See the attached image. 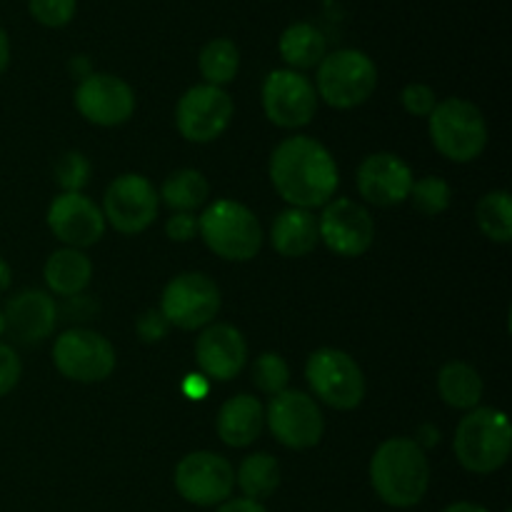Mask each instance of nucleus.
I'll return each mask as SVG.
<instances>
[{
	"mask_svg": "<svg viewBox=\"0 0 512 512\" xmlns=\"http://www.w3.org/2000/svg\"><path fill=\"white\" fill-rule=\"evenodd\" d=\"M270 183L290 208L315 210L333 200L340 170L330 150L308 135H293L270 155Z\"/></svg>",
	"mask_w": 512,
	"mask_h": 512,
	"instance_id": "1",
	"label": "nucleus"
},
{
	"mask_svg": "<svg viewBox=\"0 0 512 512\" xmlns=\"http://www.w3.org/2000/svg\"><path fill=\"white\" fill-rule=\"evenodd\" d=\"M370 485L390 508H415L430 488L428 455L413 438L385 440L370 458Z\"/></svg>",
	"mask_w": 512,
	"mask_h": 512,
	"instance_id": "2",
	"label": "nucleus"
},
{
	"mask_svg": "<svg viewBox=\"0 0 512 512\" xmlns=\"http://www.w3.org/2000/svg\"><path fill=\"white\" fill-rule=\"evenodd\" d=\"M458 463L468 473L490 475L503 468L512 450L510 420L498 408H473L458 423L453 438Z\"/></svg>",
	"mask_w": 512,
	"mask_h": 512,
	"instance_id": "3",
	"label": "nucleus"
},
{
	"mask_svg": "<svg viewBox=\"0 0 512 512\" xmlns=\"http://www.w3.org/2000/svg\"><path fill=\"white\" fill-rule=\"evenodd\" d=\"M198 233L208 250L230 263H248L263 248V225L248 205L238 200H215L198 218Z\"/></svg>",
	"mask_w": 512,
	"mask_h": 512,
	"instance_id": "4",
	"label": "nucleus"
},
{
	"mask_svg": "<svg viewBox=\"0 0 512 512\" xmlns=\"http://www.w3.org/2000/svg\"><path fill=\"white\" fill-rule=\"evenodd\" d=\"M430 143L450 163H473L488 145L483 110L465 98L440 100L428 115Z\"/></svg>",
	"mask_w": 512,
	"mask_h": 512,
	"instance_id": "5",
	"label": "nucleus"
},
{
	"mask_svg": "<svg viewBox=\"0 0 512 512\" xmlns=\"http://www.w3.org/2000/svg\"><path fill=\"white\" fill-rule=\"evenodd\" d=\"M375 88H378V68L363 50L340 48L320 60L315 93L330 108H358L373 98Z\"/></svg>",
	"mask_w": 512,
	"mask_h": 512,
	"instance_id": "6",
	"label": "nucleus"
},
{
	"mask_svg": "<svg viewBox=\"0 0 512 512\" xmlns=\"http://www.w3.org/2000/svg\"><path fill=\"white\" fill-rule=\"evenodd\" d=\"M305 380L320 403L333 410H355L365 398V375L348 353L320 348L305 363Z\"/></svg>",
	"mask_w": 512,
	"mask_h": 512,
	"instance_id": "7",
	"label": "nucleus"
},
{
	"mask_svg": "<svg viewBox=\"0 0 512 512\" xmlns=\"http://www.w3.org/2000/svg\"><path fill=\"white\" fill-rule=\"evenodd\" d=\"M175 490L180 498L198 508H218L233 498L235 470L228 458L213 450L188 453L173 473Z\"/></svg>",
	"mask_w": 512,
	"mask_h": 512,
	"instance_id": "8",
	"label": "nucleus"
},
{
	"mask_svg": "<svg viewBox=\"0 0 512 512\" xmlns=\"http://www.w3.org/2000/svg\"><path fill=\"white\" fill-rule=\"evenodd\" d=\"M265 425L280 445L290 450H308L323 440L325 418L318 400L303 390H283L270 398Z\"/></svg>",
	"mask_w": 512,
	"mask_h": 512,
	"instance_id": "9",
	"label": "nucleus"
},
{
	"mask_svg": "<svg viewBox=\"0 0 512 512\" xmlns=\"http://www.w3.org/2000/svg\"><path fill=\"white\" fill-rule=\"evenodd\" d=\"M53 363L73 383H103L115 370V348L95 330L70 328L55 340Z\"/></svg>",
	"mask_w": 512,
	"mask_h": 512,
	"instance_id": "10",
	"label": "nucleus"
},
{
	"mask_svg": "<svg viewBox=\"0 0 512 512\" xmlns=\"http://www.w3.org/2000/svg\"><path fill=\"white\" fill-rule=\"evenodd\" d=\"M235 105L228 90L200 83L185 90L175 105V128L190 143H213L228 130Z\"/></svg>",
	"mask_w": 512,
	"mask_h": 512,
	"instance_id": "11",
	"label": "nucleus"
},
{
	"mask_svg": "<svg viewBox=\"0 0 512 512\" xmlns=\"http://www.w3.org/2000/svg\"><path fill=\"white\" fill-rule=\"evenodd\" d=\"M220 288L203 273H183L170 280L160 298V313L170 328L200 330L208 328L220 313Z\"/></svg>",
	"mask_w": 512,
	"mask_h": 512,
	"instance_id": "12",
	"label": "nucleus"
},
{
	"mask_svg": "<svg viewBox=\"0 0 512 512\" xmlns=\"http://www.w3.org/2000/svg\"><path fill=\"white\" fill-rule=\"evenodd\" d=\"M160 195L140 173H125L108 185L103 198V218L123 235H138L158 218Z\"/></svg>",
	"mask_w": 512,
	"mask_h": 512,
	"instance_id": "13",
	"label": "nucleus"
},
{
	"mask_svg": "<svg viewBox=\"0 0 512 512\" xmlns=\"http://www.w3.org/2000/svg\"><path fill=\"white\" fill-rule=\"evenodd\" d=\"M265 118L285 130L305 128L318 113V93L315 85L303 73L290 68L273 70L263 83Z\"/></svg>",
	"mask_w": 512,
	"mask_h": 512,
	"instance_id": "14",
	"label": "nucleus"
},
{
	"mask_svg": "<svg viewBox=\"0 0 512 512\" xmlns=\"http://www.w3.org/2000/svg\"><path fill=\"white\" fill-rule=\"evenodd\" d=\"M320 243L340 258H360L375 240V223L368 208L350 198L330 200L318 218Z\"/></svg>",
	"mask_w": 512,
	"mask_h": 512,
	"instance_id": "15",
	"label": "nucleus"
},
{
	"mask_svg": "<svg viewBox=\"0 0 512 512\" xmlns=\"http://www.w3.org/2000/svg\"><path fill=\"white\" fill-rule=\"evenodd\" d=\"M75 108L88 123L118 128L133 118L135 93L118 75L90 73L75 88Z\"/></svg>",
	"mask_w": 512,
	"mask_h": 512,
	"instance_id": "16",
	"label": "nucleus"
},
{
	"mask_svg": "<svg viewBox=\"0 0 512 512\" xmlns=\"http://www.w3.org/2000/svg\"><path fill=\"white\" fill-rule=\"evenodd\" d=\"M48 228L65 248L85 250L105 235L103 210L83 193H60L48 208Z\"/></svg>",
	"mask_w": 512,
	"mask_h": 512,
	"instance_id": "17",
	"label": "nucleus"
},
{
	"mask_svg": "<svg viewBox=\"0 0 512 512\" xmlns=\"http://www.w3.org/2000/svg\"><path fill=\"white\" fill-rule=\"evenodd\" d=\"M195 363L210 383H228L248 365V343L235 325L210 323L195 340Z\"/></svg>",
	"mask_w": 512,
	"mask_h": 512,
	"instance_id": "18",
	"label": "nucleus"
},
{
	"mask_svg": "<svg viewBox=\"0 0 512 512\" xmlns=\"http://www.w3.org/2000/svg\"><path fill=\"white\" fill-rule=\"evenodd\" d=\"M413 188V170L395 153H373L358 168V193L365 203L393 208L405 203Z\"/></svg>",
	"mask_w": 512,
	"mask_h": 512,
	"instance_id": "19",
	"label": "nucleus"
},
{
	"mask_svg": "<svg viewBox=\"0 0 512 512\" xmlns=\"http://www.w3.org/2000/svg\"><path fill=\"white\" fill-rule=\"evenodd\" d=\"M5 333L18 343H43L58 325V305L43 290H23L3 310Z\"/></svg>",
	"mask_w": 512,
	"mask_h": 512,
	"instance_id": "20",
	"label": "nucleus"
},
{
	"mask_svg": "<svg viewBox=\"0 0 512 512\" xmlns=\"http://www.w3.org/2000/svg\"><path fill=\"white\" fill-rule=\"evenodd\" d=\"M265 428V408L253 395H235L215 418V433L228 448H248Z\"/></svg>",
	"mask_w": 512,
	"mask_h": 512,
	"instance_id": "21",
	"label": "nucleus"
},
{
	"mask_svg": "<svg viewBox=\"0 0 512 512\" xmlns=\"http://www.w3.org/2000/svg\"><path fill=\"white\" fill-rule=\"evenodd\" d=\"M270 243L275 253L283 258H305L313 253L320 243L318 218L313 210L288 208L278 213L270 228Z\"/></svg>",
	"mask_w": 512,
	"mask_h": 512,
	"instance_id": "22",
	"label": "nucleus"
},
{
	"mask_svg": "<svg viewBox=\"0 0 512 512\" xmlns=\"http://www.w3.org/2000/svg\"><path fill=\"white\" fill-rule=\"evenodd\" d=\"M43 278L53 295L75 298V295H83V290L93 280V263L83 250L60 248L45 260Z\"/></svg>",
	"mask_w": 512,
	"mask_h": 512,
	"instance_id": "23",
	"label": "nucleus"
},
{
	"mask_svg": "<svg viewBox=\"0 0 512 512\" xmlns=\"http://www.w3.org/2000/svg\"><path fill=\"white\" fill-rule=\"evenodd\" d=\"M278 50L283 63L288 65L295 73H303V70L318 68L320 60L328 55V40H325L323 30L315 28L313 23H290L283 30L278 40Z\"/></svg>",
	"mask_w": 512,
	"mask_h": 512,
	"instance_id": "24",
	"label": "nucleus"
},
{
	"mask_svg": "<svg viewBox=\"0 0 512 512\" xmlns=\"http://www.w3.org/2000/svg\"><path fill=\"white\" fill-rule=\"evenodd\" d=\"M438 393L455 410H473L483 400V378L463 360H450L438 373Z\"/></svg>",
	"mask_w": 512,
	"mask_h": 512,
	"instance_id": "25",
	"label": "nucleus"
},
{
	"mask_svg": "<svg viewBox=\"0 0 512 512\" xmlns=\"http://www.w3.org/2000/svg\"><path fill=\"white\" fill-rule=\"evenodd\" d=\"M160 203L168 205L173 213H195L210 198V183L200 170L183 168L165 178L160 188Z\"/></svg>",
	"mask_w": 512,
	"mask_h": 512,
	"instance_id": "26",
	"label": "nucleus"
},
{
	"mask_svg": "<svg viewBox=\"0 0 512 512\" xmlns=\"http://www.w3.org/2000/svg\"><path fill=\"white\" fill-rule=\"evenodd\" d=\"M235 485L243 490V498L263 503L280 488V465L273 455L253 453L235 470Z\"/></svg>",
	"mask_w": 512,
	"mask_h": 512,
	"instance_id": "27",
	"label": "nucleus"
},
{
	"mask_svg": "<svg viewBox=\"0 0 512 512\" xmlns=\"http://www.w3.org/2000/svg\"><path fill=\"white\" fill-rule=\"evenodd\" d=\"M200 75L208 85H223L233 83L238 78L240 70V50L230 38H213L210 43L203 45L198 55Z\"/></svg>",
	"mask_w": 512,
	"mask_h": 512,
	"instance_id": "28",
	"label": "nucleus"
},
{
	"mask_svg": "<svg viewBox=\"0 0 512 512\" xmlns=\"http://www.w3.org/2000/svg\"><path fill=\"white\" fill-rule=\"evenodd\" d=\"M475 220L485 238L493 243H510L512 240V198L508 190L485 193L475 205Z\"/></svg>",
	"mask_w": 512,
	"mask_h": 512,
	"instance_id": "29",
	"label": "nucleus"
},
{
	"mask_svg": "<svg viewBox=\"0 0 512 512\" xmlns=\"http://www.w3.org/2000/svg\"><path fill=\"white\" fill-rule=\"evenodd\" d=\"M413 200L415 210L428 218L445 213L450 208V200H453V190H450L448 180L438 178V175H425V178L413 180V188H410V198Z\"/></svg>",
	"mask_w": 512,
	"mask_h": 512,
	"instance_id": "30",
	"label": "nucleus"
},
{
	"mask_svg": "<svg viewBox=\"0 0 512 512\" xmlns=\"http://www.w3.org/2000/svg\"><path fill=\"white\" fill-rule=\"evenodd\" d=\"M253 383L258 385L260 393L275 398L278 393L288 390L290 383V368L285 363L283 355L278 353H263L255 358L253 363Z\"/></svg>",
	"mask_w": 512,
	"mask_h": 512,
	"instance_id": "31",
	"label": "nucleus"
},
{
	"mask_svg": "<svg viewBox=\"0 0 512 512\" xmlns=\"http://www.w3.org/2000/svg\"><path fill=\"white\" fill-rule=\"evenodd\" d=\"M90 178V160L83 153L73 150L65 153L63 158L55 163V180L63 188V193H80L88 185Z\"/></svg>",
	"mask_w": 512,
	"mask_h": 512,
	"instance_id": "32",
	"label": "nucleus"
},
{
	"mask_svg": "<svg viewBox=\"0 0 512 512\" xmlns=\"http://www.w3.org/2000/svg\"><path fill=\"white\" fill-rule=\"evenodd\" d=\"M28 10L45 28H65L75 18L78 0H28Z\"/></svg>",
	"mask_w": 512,
	"mask_h": 512,
	"instance_id": "33",
	"label": "nucleus"
},
{
	"mask_svg": "<svg viewBox=\"0 0 512 512\" xmlns=\"http://www.w3.org/2000/svg\"><path fill=\"white\" fill-rule=\"evenodd\" d=\"M403 108L405 113L415 115V118H428L433 113V108L438 105V98H435V90L425 83H410L403 88Z\"/></svg>",
	"mask_w": 512,
	"mask_h": 512,
	"instance_id": "34",
	"label": "nucleus"
},
{
	"mask_svg": "<svg viewBox=\"0 0 512 512\" xmlns=\"http://www.w3.org/2000/svg\"><path fill=\"white\" fill-rule=\"evenodd\" d=\"M23 375V363L10 345L0 343V398L13 393Z\"/></svg>",
	"mask_w": 512,
	"mask_h": 512,
	"instance_id": "35",
	"label": "nucleus"
},
{
	"mask_svg": "<svg viewBox=\"0 0 512 512\" xmlns=\"http://www.w3.org/2000/svg\"><path fill=\"white\" fill-rule=\"evenodd\" d=\"M135 330H138V338L143 340V343H158V340H163L165 335H168L170 323L165 320V315L160 313L158 308H150L135 320Z\"/></svg>",
	"mask_w": 512,
	"mask_h": 512,
	"instance_id": "36",
	"label": "nucleus"
},
{
	"mask_svg": "<svg viewBox=\"0 0 512 512\" xmlns=\"http://www.w3.org/2000/svg\"><path fill=\"white\" fill-rule=\"evenodd\" d=\"M165 233L173 243H188L198 235V218L193 213H173L165 223Z\"/></svg>",
	"mask_w": 512,
	"mask_h": 512,
	"instance_id": "37",
	"label": "nucleus"
},
{
	"mask_svg": "<svg viewBox=\"0 0 512 512\" xmlns=\"http://www.w3.org/2000/svg\"><path fill=\"white\" fill-rule=\"evenodd\" d=\"M183 393L190 400H205L210 393V380L203 373H190L183 380Z\"/></svg>",
	"mask_w": 512,
	"mask_h": 512,
	"instance_id": "38",
	"label": "nucleus"
},
{
	"mask_svg": "<svg viewBox=\"0 0 512 512\" xmlns=\"http://www.w3.org/2000/svg\"><path fill=\"white\" fill-rule=\"evenodd\" d=\"M218 512H268V508L248 498H230L223 505H218Z\"/></svg>",
	"mask_w": 512,
	"mask_h": 512,
	"instance_id": "39",
	"label": "nucleus"
},
{
	"mask_svg": "<svg viewBox=\"0 0 512 512\" xmlns=\"http://www.w3.org/2000/svg\"><path fill=\"white\" fill-rule=\"evenodd\" d=\"M10 65V38L3 28H0V75L8 70Z\"/></svg>",
	"mask_w": 512,
	"mask_h": 512,
	"instance_id": "40",
	"label": "nucleus"
},
{
	"mask_svg": "<svg viewBox=\"0 0 512 512\" xmlns=\"http://www.w3.org/2000/svg\"><path fill=\"white\" fill-rule=\"evenodd\" d=\"M10 283H13V270H10V265L0 258V295L10 288Z\"/></svg>",
	"mask_w": 512,
	"mask_h": 512,
	"instance_id": "41",
	"label": "nucleus"
},
{
	"mask_svg": "<svg viewBox=\"0 0 512 512\" xmlns=\"http://www.w3.org/2000/svg\"><path fill=\"white\" fill-rule=\"evenodd\" d=\"M443 512H488L483 508V505H475V503H453V505H448V508H445Z\"/></svg>",
	"mask_w": 512,
	"mask_h": 512,
	"instance_id": "42",
	"label": "nucleus"
},
{
	"mask_svg": "<svg viewBox=\"0 0 512 512\" xmlns=\"http://www.w3.org/2000/svg\"><path fill=\"white\" fill-rule=\"evenodd\" d=\"M5 335V315H3V310H0V338H3Z\"/></svg>",
	"mask_w": 512,
	"mask_h": 512,
	"instance_id": "43",
	"label": "nucleus"
}]
</instances>
